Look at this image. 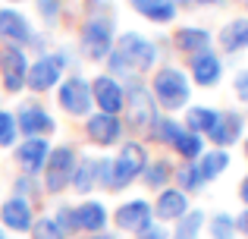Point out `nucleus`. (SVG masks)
<instances>
[{
  "instance_id": "1",
  "label": "nucleus",
  "mask_w": 248,
  "mask_h": 239,
  "mask_svg": "<svg viewBox=\"0 0 248 239\" xmlns=\"http://www.w3.org/2000/svg\"><path fill=\"white\" fill-rule=\"evenodd\" d=\"M148 88H151L154 101H157V111L176 113V111H182V107H188V101H192V82H188L186 69L173 66V63L154 69Z\"/></svg>"
},
{
  "instance_id": "2",
  "label": "nucleus",
  "mask_w": 248,
  "mask_h": 239,
  "mask_svg": "<svg viewBox=\"0 0 248 239\" xmlns=\"http://www.w3.org/2000/svg\"><path fill=\"white\" fill-rule=\"evenodd\" d=\"M113 54L120 57V63L126 66L129 76H139V73H148V69L157 66L160 48L154 38L141 35V32H123L113 41Z\"/></svg>"
},
{
  "instance_id": "3",
  "label": "nucleus",
  "mask_w": 248,
  "mask_h": 239,
  "mask_svg": "<svg viewBox=\"0 0 248 239\" xmlns=\"http://www.w3.org/2000/svg\"><path fill=\"white\" fill-rule=\"evenodd\" d=\"M148 160H151V154H148V145H145V142H135V139L123 142V145H120V154H116V158H110V170H113V176H110V192L129 189V186L141 176V170H145Z\"/></svg>"
},
{
  "instance_id": "4",
  "label": "nucleus",
  "mask_w": 248,
  "mask_h": 239,
  "mask_svg": "<svg viewBox=\"0 0 248 239\" xmlns=\"http://www.w3.org/2000/svg\"><path fill=\"white\" fill-rule=\"evenodd\" d=\"M113 41H116V22L110 16L91 13V16L82 22V29H79V50L88 57V60H94V63L107 60L110 50H113Z\"/></svg>"
},
{
  "instance_id": "5",
  "label": "nucleus",
  "mask_w": 248,
  "mask_h": 239,
  "mask_svg": "<svg viewBox=\"0 0 248 239\" xmlns=\"http://www.w3.org/2000/svg\"><path fill=\"white\" fill-rule=\"evenodd\" d=\"M123 111H126V117L135 129H151L160 117L151 88H148L139 76H129V79L123 82Z\"/></svg>"
},
{
  "instance_id": "6",
  "label": "nucleus",
  "mask_w": 248,
  "mask_h": 239,
  "mask_svg": "<svg viewBox=\"0 0 248 239\" xmlns=\"http://www.w3.org/2000/svg\"><path fill=\"white\" fill-rule=\"evenodd\" d=\"M79 160V151L73 145H50V154H47V164L41 170V192L47 195H60V192L69 189V176H73V167Z\"/></svg>"
},
{
  "instance_id": "7",
  "label": "nucleus",
  "mask_w": 248,
  "mask_h": 239,
  "mask_svg": "<svg viewBox=\"0 0 248 239\" xmlns=\"http://www.w3.org/2000/svg\"><path fill=\"white\" fill-rule=\"evenodd\" d=\"M29 50L16 48V44H0V85L3 92L19 95L25 92V73H29Z\"/></svg>"
},
{
  "instance_id": "8",
  "label": "nucleus",
  "mask_w": 248,
  "mask_h": 239,
  "mask_svg": "<svg viewBox=\"0 0 248 239\" xmlns=\"http://www.w3.org/2000/svg\"><path fill=\"white\" fill-rule=\"evenodd\" d=\"M57 104L69 113V117L85 120L91 113V82L82 73H73L57 85Z\"/></svg>"
},
{
  "instance_id": "9",
  "label": "nucleus",
  "mask_w": 248,
  "mask_h": 239,
  "mask_svg": "<svg viewBox=\"0 0 248 239\" xmlns=\"http://www.w3.org/2000/svg\"><path fill=\"white\" fill-rule=\"evenodd\" d=\"M13 117H16V129L25 135V139H50V135L57 132L54 113H50L44 104H38V101L19 104V111H13Z\"/></svg>"
},
{
  "instance_id": "10",
  "label": "nucleus",
  "mask_w": 248,
  "mask_h": 239,
  "mask_svg": "<svg viewBox=\"0 0 248 239\" xmlns=\"http://www.w3.org/2000/svg\"><path fill=\"white\" fill-rule=\"evenodd\" d=\"M60 82H63V63L57 60L54 50L38 54L35 60L29 63V73H25V88H29V92L47 95V92H54Z\"/></svg>"
},
{
  "instance_id": "11",
  "label": "nucleus",
  "mask_w": 248,
  "mask_h": 239,
  "mask_svg": "<svg viewBox=\"0 0 248 239\" xmlns=\"http://www.w3.org/2000/svg\"><path fill=\"white\" fill-rule=\"evenodd\" d=\"M123 132H126V126H123L120 117H110V113H101V111L85 117V135H88V142L97 145V148L120 145Z\"/></svg>"
},
{
  "instance_id": "12",
  "label": "nucleus",
  "mask_w": 248,
  "mask_h": 239,
  "mask_svg": "<svg viewBox=\"0 0 248 239\" xmlns=\"http://www.w3.org/2000/svg\"><path fill=\"white\" fill-rule=\"evenodd\" d=\"M113 223H116V230H126V233H135V236L145 233L154 223L151 202L148 198H129V202H123L113 211Z\"/></svg>"
},
{
  "instance_id": "13",
  "label": "nucleus",
  "mask_w": 248,
  "mask_h": 239,
  "mask_svg": "<svg viewBox=\"0 0 248 239\" xmlns=\"http://www.w3.org/2000/svg\"><path fill=\"white\" fill-rule=\"evenodd\" d=\"M186 63H188V69H186L188 82H195L198 88H214L223 79V60H220V54H214V50L192 54Z\"/></svg>"
},
{
  "instance_id": "14",
  "label": "nucleus",
  "mask_w": 248,
  "mask_h": 239,
  "mask_svg": "<svg viewBox=\"0 0 248 239\" xmlns=\"http://www.w3.org/2000/svg\"><path fill=\"white\" fill-rule=\"evenodd\" d=\"M31 35H35V29L19 6H0V44L29 48Z\"/></svg>"
},
{
  "instance_id": "15",
  "label": "nucleus",
  "mask_w": 248,
  "mask_h": 239,
  "mask_svg": "<svg viewBox=\"0 0 248 239\" xmlns=\"http://www.w3.org/2000/svg\"><path fill=\"white\" fill-rule=\"evenodd\" d=\"M91 82V104H97L101 113H110V117H120L123 113V82L113 79V76L101 73Z\"/></svg>"
},
{
  "instance_id": "16",
  "label": "nucleus",
  "mask_w": 248,
  "mask_h": 239,
  "mask_svg": "<svg viewBox=\"0 0 248 239\" xmlns=\"http://www.w3.org/2000/svg\"><path fill=\"white\" fill-rule=\"evenodd\" d=\"M47 154H50V139H22L13 148V158H16L19 170L25 176H41L44 164H47Z\"/></svg>"
},
{
  "instance_id": "17",
  "label": "nucleus",
  "mask_w": 248,
  "mask_h": 239,
  "mask_svg": "<svg viewBox=\"0 0 248 239\" xmlns=\"http://www.w3.org/2000/svg\"><path fill=\"white\" fill-rule=\"evenodd\" d=\"M242 132H245V113L220 111L217 123H214L211 132L204 135V142H214V148H226V151H230V145H236V142L242 139Z\"/></svg>"
},
{
  "instance_id": "18",
  "label": "nucleus",
  "mask_w": 248,
  "mask_h": 239,
  "mask_svg": "<svg viewBox=\"0 0 248 239\" xmlns=\"http://www.w3.org/2000/svg\"><path fill=\"white\" fill-rule=\"evenodd\" d=\"M31 223H35V208H31L29 198H19V195L3 198V205H0V227L13 230V233H29Z\"/></svg>"
},
{
  "instance_id": "19",
  "label": "nucleus",
  "mask_w": 248,
  "mask_h": 239,
  "mask_svg": "<svg viewBox=\"0 0 248 239\" xmlns=\"http://www.w3.org/2000/svg\"><path fill=\"white\" fill-rule=\"evenodd\" d=\"M188 195L186 192H179V189H160L157 192V198L151 202V214H154V221H160V223H176L182 214H188Z\"/></svg>"
},
{
  "instance_id": "20",
  "label": "nucleus",
  "mask_w": 248,
  "mask_h": 239,
  "mask_svg": "<svg viewBox=\"0 0 248 239\" xmlns=\"http://www.w3.org/2000/svg\"><path fill=\"white\" fill-rule=\"evenodd\" d=\"M76 221H79V233H104L110 223V214H107V205L97 202V198H88V202L76 205Z\"/></svg>"
},
{
  "instance_id": "21",
  "label": "nucleus",
  "mask_w": 248,
  "mask_h": 239,
  "mask_svg": "<svg viewBox=\"0 0 248 239\" xmlns=\"http://www.w3.org/2000/svg\"><path fill=\"white\" fill-rule=\"evenodd\" d=\"M214 44V35L204 29V25H182V29H176L173 35V48L182 50V54H201V50H211Z\"/></svg>"
},
{
  "instance_id": "22",
  "label": "nucleus",
  "mask_w": 248,
  "mask_h": 239,
  "mask_svg": "<svg viewBox=\"0 0 248 239\" xmlns=\"http://www.w3.org/2000/svg\"><path fill=\"white\" fill-rule=\"evenodd\" d=\"M214 41L220 44V50H223V54H242V50H248V19L245 16L230 19V22L217 32V38H214Z\"/></svg>"
},
{
  "instance_id": "23",
  "label": "nucleus",
  "mask_w": 248,
  "mask_h": 239,
  "mask_svg": "<svg viewBox=\"0 0 248 239\" xmlns=\"http://www.w3.org/2000/svg\"><path fill=\"white\" fill-rule=\"evenodd\" d=\"M129 3H132V10L139 13L141 19L157 22V25H167L179 16V6H176L173 0H129Z\"/></svg>"
},
{
  "instance_id": "24",
  "label": "nucleus",
  "mask_w": 248,
  "mask_h": 239,
  "mask_svg": "<svg viewBox=\"0 0 248 239\" xmlns=\"http://www.w3.org/2000/svg\"><path fill=\"white\" fill-rule=\"evenodd\" d=\"M195 164H198L204 183H211V179L223 176V173L230 170V151H226V148H204V154H201Z\"/></svg>"
},
{
  "instance_id": "25",
  "label": "nucleus",
  "mask_w": 248,
  "mask_h": 239,
  "mask_svg": "<svg viewBox=\"0 0 248 239\" xmlns=\"http://www.w3.org/2000/svg\"><path fill=\"white\" fill-rule=\"evenodd\" d=\"M217 113L220 111H214V107H207V104H192L186 111V123H182V129H186V132H195V135H207L211 126L217 123Z\"/></svg>"
},
{
  "instance_id": "26",
  "label": "nucleus",
  "mask_w": 248,
  "mask_h": 239,
  "mask_svg": "<svg viewBox=\"0 0 248 239\" xmlns=\"http://www.w3.org/2000/svg\"><path fill=\"white\" fill-rule=\"evenodd\" d=\"M173 179H176V189L186 192V195H192V192L198 195V192H204V186H207L195 160H186V164L173 167Z\"/></svg>"
},
{
  "instance_id": "27",
  "label": "nucleus",
  "mask_w": 248,
  "mask_h": 239,
  "mask_svg": "<svg viewBox=\"0 0 248 239\" xmlns=\"http://www.w3.org/2000/svg\"><path fill=\"white\" fill-rule=\"evenodd\" d=\"M94 186H97V179H94V158H82L79 154V160H76V167H73V176H69V189L79 192V195H88Z\"/></svg>"
},
{
  "instance_id": "28",
  "label": "nucleus",
  "mask_w": 248,
  "mask_h": 239,
  "mask_svg": "<svg viewBox=\"0 0 248 239\" xmlns=\"http://www.w3.org/2000/svg\"><path fill=\"white\" fill-rule=\"evenodd\" d=\"M141 179H145L148 189H167L170 179H173V164H170L167 158H154L145 164V170H141Z\"/></svg>"
},
{
  "instance_id": "29",
  "label": "nucleus",
  "mask_w": 248,
  "mask_h": 239,
  "mask_svg": "<svg viewBox=\"0 0 248 239\" xmlns=\"http://www.w3.org/2000/svg\"><path fill=\"white\" fill-rule=\"evenodd\" d=\"M204 211L201 208H195V211H188V214H182L179 221L173 223V233H170V239H198L201 236V230H204Z\"/></svg>"
},
{
  "instance_id": "30",
  "label": "nucleus",
  "mask_w": 248,
  "mask_h": 239,
  "mask_svg": "<svg viewBox=\"0 0 248 239\" xmlns=\"http://www.w3.org/2000/svg\"><path fill=\"white\" fill-rule=\"evenodd\" d=\"M173 151L179 154L182 160H198L201 154H204V135H195V132H186V129H182V135L173 142Z\"/></svg>"
},
{
  "instance_id": "31",
  "label": "nucleus",
  "mask_w": 248,
  "mask_h": 239,
  "mask_svg": "<svg viewBox=\"0 0 248 239\" xmlns=\"http://www.w3.org/2000/svg\"><path fill=\"white\" fill-rule=\"evenodd\" d=\"M148 132H151L154 142H160V145H170V148H173V142L182 135V123L176 120V117H157V123H154Z\"/></svg>"
},
{
  "instance_id": "32",
  "label": "nucleus",
  "mask_w": 248,
  "mask_h": 239,
  "mask_svg": "<svg viewBox=\"0 0 248 239\" xmlns=\"http://www.w3.org/2000/svg\"><path fill=\"white\" fill-rule=\"evenodd\" d=\"M207 223V233L211 239H236V223H232V214L230 211H220V214H214Z\"/></svg>"
},
{
  "instance_id": "33",
  "label": "nucleus",
  "mask_w": 248,
  "mask_h": 239,
  "mask_svg": "<svg viewBox=\"0 0 248 239\" xmlns=\"http://www.w3.org/2000/svg\"><path fill=\"white\" fill-rule=\"evenodd\" d=\"M35 10H38V19L44 22V29H54L60 22L63 0H35Z\"/></svg>"
},
{
  "instance_id": "34",
  "label": "nucleus",
  "mask_w": 248,
  "mask_h": 239,
  "mask_svg": "<svg viewBox=\"0 0 248 239\" xmlns=\"http://www.w3.org/2000/svg\"><path fill=\"white\" fill-rule=\"evenodd\" d=\"M31 239H66L63 236V230L54 223V217H47V214H41V217H35V223H31Z\"/></svg>"
},
{
  "instance_id": "35",
  "label": "nucleus",
  "mask_w": 248,
  "mask_h": 239,
  "mask_svg": "<svg viewBox=\"0 0 248 239\" xmlns=\"http://www.w3.org/2000/svg\"><path fill=\"white\" fill-rule=\"evenodd\" d=\"M16 139H19L16 117H13V111L0 107V148H16Z\"/></svg>"
},
{
  "instance_id": "36",
  "label": "nucleus",
  "mask_w": 248,
  "mask_h": 239,
  "mask_svg": "<svg viewBox=\"0 0 248 239\" xmlns=\"http://www.w3.org/2000/svg\"><path fill=\"white\" fill-rule=\"evenodd\" d=\"M54 223L63 230V236H66V239L79 233V221H76V208H73V205H60L57 214H54Z\"/></svg>"
},
{
  "instance_id": "37",
  "label": "nucleus",
  "mask_w": 248,
  "mask_h": 239,
  "mask_svg": "<svg viewBox=\"0 0 248 239\" xmlns=\"http://www.w3.org/2000/svg\"><path fill=\"white\" fill-rule=\"evenodd\" d=\"M13 189H16L13 195L29 198V202H31V198H35L38 192H41V183H38V176H25V173H19V176H16V183H13Z\"/></svg>"
},
{
  "instance_id": "38",
  "label": "nucleus",
  "mask_w": 248,
  "mask_h": 239,
  "mask_svg": "<svg viewBox=\"0 0 248 239\" xmlns=\"http://www.w3.org/2000/svg\"><path fill=\"white\" fill-rule=\"evenodd\" d=\"M110 176H113V170H110V158H97L94 160V179L101 189H110Z\"/></svg>"
},
{
  "instance_id": "39",
  "label": "nucleus",
  "mask_w": 248,
  "mask_h": 239,
  "mask_svg": "<svg viewBox=\"0 0 248 239\" xmlns=\"http://www.w3.org/2000/svg\"><path fill=\"white\" fill-rule=\"evenodd\" d=\"M232 88H236V98L242 101V104H248V69H239V73H236Z\"/></svg>"
},
{
  "instance_id": "40",
  "label": "nucleus",
  "mask_w": 248,
  "mask_h": 239,
  "mask_svg": "<svg viewBox=\"0 0 248 239\" xmlns=\"http://www.w3.org/2000/svg\"><path fill=\"white\" fill-rule=\"evenodd\" d=\"M139 239H170V233H167L164 227H160V223H151L145 233H139Z\"/></svg>"
},
{
  "instance_id": "41",
  "label": "nucleus",
  "mask_w": 248,
  "mask_h": 239,
  "mask_svg": "<svg viewBox=\"0 0 248 239\" xmlns=\"http://www.w3.org/2000/svg\"><path fill=\"white\" fill-rule=\"evenodd\" d=\"M232 223H236V233H245L248 236V208H242L236 217H232Z\"/></svg>"
},
{
  "instance_id": "42",
  "label": "nucleus",
  "mask_w": 248,
  "mask_h": 239,
  "mask_svg": "<svg viewBox=\"0 0 248 239\" xmlns=\"http://www.w3.org/2000/svg\"><path fill=\"white\" fill-rule=\"evenodd\" d=\"M239 198H242V205L248 208V173H245L242 179H239Z\"/></svg>"
},
{
  "instance_id": "43",
  "label": "nucleus",
  "mask_w": 248,
  "mask_h": 239,
  "mask_svg": "<svg viewBox=\"0 0 248 239\" xmlns=\"http://www.w3.org/2000/svg\"><path fill=\"white\" fill-rule=\"evenodd\" d=\"M188 3H198V6H217V3H226V0H188Z\"/></svg>"
},
{
  "instance_id": "44",
  "label": "nucleus",
  "mask_w": 248,
  "mask_h": 239,
  "mask_svg": "<svg viewBox=\"0 0 248 239\" xmlns=\"http://www.w3.org/2000/svg\"><path fill=\"white\" fill-rule=\"evenodd\" d=\"M91 239H116V236H110V233H94Z\"/></svg>"
},
{
  "instance_id": "45",
  "label": "nucleus",
  "mask_w": 248,
  "mask_h": 239,
  "mask_svg": "<svg viewBox=\"0 0 248 239\" xmlns=\"http://www.w3.org/2000/svg\"><path fill=\"white\" fill-rule=\"evenodd\" d=\"M245 158H248V135H245Z\"/></svg>"
},
{
  "instance_id": "46",
  "label": "nucleus",
  "mask_w": 248,
  "mask_h": 239,
  "mask_svg": "<svg viewBox=\"0 0 248 239\" xmlns=\"http://www.w3.org/2000/svg\"><path fill=\"white\" fill-rule=\"evenodd\" d=\"M6 3H25V0H6Z\"/></svg>"
},
{
  "instance_id": "47",
  "label": "nucleus",
  "mask_w": 248,
  "mask_h": 239,
  "mask_svg": "<svg viewBox=\"0 0 248 239\" xmlns=\"http://www.w3.org/2000/svg\"><path fill=\"white\" fill-rule=\"evenodd\" d=\"M173 3H176V6H179V3H188V0H173Z\"/></svg>"
},
{
  "instance_id": "48",
  "label": "nucleus",
  "mask_w": 248,
  "mask_h": 239,
  "mask_svg": "<svg viewBox=\"0 0 248 239\" xmlns=\"http://www.w3.org/2000/svg\"><path fill=\"white\" fill-rule=\"evenodd\" d=\"M0 239H6V233H3V227H0Z\"/></svg>"
},
{
  "instance_id": "49",
  "label": "nucleus",
  "mask_w": 248,
  "mask_h": 239,
  "mask_svg": "<svg viewBox=\"0 0 248 239\" xmlns=\"http://www.w3.org/2000/svg\"><path fill=\"white\" fill-rule=\"evenodd\" d=\"M245 10H248V0H245Z\"/></svg>"
}]
</instances>
